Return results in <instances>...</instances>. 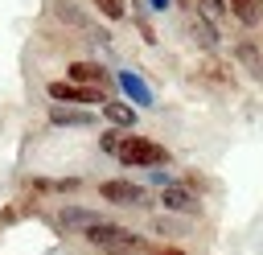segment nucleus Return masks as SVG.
Masks as SVG:
<instances>
[{
  "label": "nucleus",
  "mask_w": 263,
  "mask_h": 255,
  "mask_svg": "<svg viewBox=\"0 0 263 255\" xmlns=\"http://www.w3.org/2000/svg\"><path fill=\"white\" fill-rule=\"evenodd\" d=\"M119 165H127V169H164L168 160H173V152L164 148V144H156V140H148V136H123V144H119Z\"/></svg>",
  "instance_id": "nucleus-1"
},
{
  "label": "nucleus",
  "mask_w": 263,
  "mask_h": 255,
  "mask_svg": "<svg viewBox=\"0 0 263 255\" xmlns=\"http://www.w3.org/2000/svg\"><path fill=\"white\" fill-rule=\"evenodd\" d=\"M49 12L66 25V29H74V33H86L90 41H99V45H107L111 37H107V29H99L95 21H90V12L78 4V0H49Z\"/></svg>",
  "instance_id": "nucleus-2"
},
{
  "label": "nucleus",
  "mask_w": 263,
  "mask_h": 255,
  "mask_svg": "<svg viewBox=\"0 0 263 255\" xmlns=\"http://www.w3.org/2000/svg\"><path fill=\"white\" fill-rule=\"evenodd\" d=\"M45 90H49V99H58V103H74V107H103V103H107V90L86 86V82H70V78L49 82Z\"/></svg>",
  "instance_id": "nucleus-3"
},
{
  "label": "nucleus",
  "mask_w": 263,
  "mask_h": 255,
  "mask_svg": "<svg viewBox=\"0 0 263 255\" xmlns=\"http://www.w3.org/2000/svg\"><path fill=\"white\" fill-rule=\"evenodd\" d=\"M82 243L103 247V251H107V247H144V243L136 239V230H127V226H119V222H111V218L86 226V230H82Z\"/></svg>",
  "instance_id": "nucleus-4"
},
{
  "label": "nucleus",
  "mask_w": 263,
  "mask_h": 255,
  "mask_svg": "<svg viewBox=\"0 0 263 255\" xmlns=\"http://www.w3.org/2000/svg\"><path fill=\"white\" fill-rule=\"evenodd\" d=\"M160 206H164L168 214L197 218V214H201V193H197V189H189L185 181H173V185H164V189H160Z\"/></svg>",
  "instance_id": "nucleus-5"
},
{
  "label": "nucleus",
  "mask_w": 263,
  "mask_h": 255,
  "mask_svg": "<svg viewBox=\"0 0 263 255\" xmlns=\"http://www.w3.org/2000/svg\"><path fill=\"white\" fill-rule=\"evenodd\" d=\"M99 197L111 202V206H148V189L136 185V181H123V177H111L99 185Z\"/></svg>",
  "instance_id": "nucleus-6"
},
{
  "label": "nucleus",
  "mask_w": 263,
  "mask_h": 255,
  "mask_svg": "<svg viewBox=\"0 0 263 255\" xmlns=\"http://www.w3.org/2000/svg\"><path fill=\"white\" fill-rule=\"evenodd\" d=\"M66 78L70 82H86V86H99V90H107L111 95V86H115V74L107 70V66H99V62H70L66 66Z\"/></svg>",
  "instance_id": "nucleus-7"
},
{
  "label": "nucleus",
  "mask_w": 263,
  "mask_h": 255,
  "mask_svg": "<svg viewBox=\"0 0 263 255\" xmlns=\"http://www.w3.org/2000/svg\"><path fill=\"white\" fill-rule=\"evenodd\" d=\"M95 222H103V214L99 210H90V206H62L58 214H53V226L58 230H66V234H82L86 226H95Z\"/></svg>",
  "instance_id": "nucleus-8"
},
{
  "label": "nucleus",
  "mask_w": 263,
  "mask_h": 255,
  "mask_svg": "<svg viewBox=\"0 0 263 255\" xmlns=\"http://www.w3.org/2000/svg\"><path fill=\"white\" fill-rule=\"evenodd\" d=\"M49 123L53 128H90L95 111L90 107H74V103H53L49 107Z\"/></svg>",
  "instance_id": "nucleus-9"
},
{
  "label": "nucleus",
  "mask_w": 263,
  "mask_h": 255,
  "mask_svg": "<svg viewBox=\"0 0 263 255\" xmlns=\"http://www.w3.org/2000/svg\"><path fill=\"white\" fill-rule=\"evenodd\" d=\"M115 82L127 90V99H132V103H140V107H148V103H152V90H148V82H144L140 74H132V70H119V74H115Z\"/></svg>",
  "instance_id": "nucleus-10"
},
{
  "label": "nucleus",
  "mask_w": 263,
  "mask_h": 255,
  "mask_svg": "<svg viewBox=\"0 0 263 255\" xmlns=\"http://www.w3.org/2000/svg\"><path fill=\"white\" fill-rule=\"evenodd\" d=\"M189 33H193V41H197L205 53H214V49H218V25H214V21H205V16H193Z\"/></svg>",
  "instance_id": "nucleus-11"
},
{
  "label": "nucleus",
  "mask_w": 263,
  "mask_h": 255,
  "mask_svg": "<svg viewBox=\"0 0 263 255\" xmlns=\"http://www.w3.org/2000/svg\"><path fill=\"white\" fill-rule=\"evenodd\" d=\"M99 111H103V119H107L111 128H132V123H136V111H132L127 103H119V99H107Z\"/></svg>",
  "instance_id": "nucleus-12"
},
{
  "label": "nucleus",
  "mask_w": 263,
  "mask_h": 255,
  "mask_svg": "<svg viewBox=\"0 0 263 255\" xmlns=\"http://www.w3.org/2000/svg\"><path fill=\"white\" fill-rule=\"evenodd\" d=\"M33 189H37V193H78L82 181H78V177H37Z\"/></svg>",
  "instance_id": "nucleus-13"
},
{
  "label": "nucleus",
  "mask_w": 263,
  "mask_h": 255,
  "mask_svg": "<svg viewBox=\"0 0 263 255\" xmlns=\"http://www.w3.org/2000/svg\"><path fill=\"white\" fill-rule=\"evenodd\" d=\"M226 4H230V16H234L238 25H247V29L263 16V12H259V4H263V0H226Z\"/></svg>",
  "instance_id": "nucleus-14"
},
{
  "label": "nucleus",
  "mask_w": 263,
  "mask_h": 255,
  "mask_svg": "<svg viewBox=\"0 0 263 255\" xmlns=\"http://www.w3.org/2000/svg\"><path fill=\"white\" fill-rule=\"evenodd\" d=\"M234 58H238L251 74H263V70H259V49H255V41H251V37H242V41L234 45Z\"/></svg>",
  "instance_id": "nucleus-15"
},
{
  "label": "nucleus",
  "mask_w": 263,
  "mask_h": 255,
  "mask_svg": "<svg viewBox=\"0 0 263 255\" xmlns=\"http://www.w3.org/2000/svg\"><path fill=\"white\" fill-rule=\"evenodd\" d=\"M86 4H95V12H99V16H107V21H123L132 0H86Z\"/></svg>",
  "instance_id": "nucleus-16"
},
{
  "label": "nucleus",
  "mask_w": 263,
  "mask_h": 255,
  "mask_svg": "<svg viewBox=\"0 0 263 255\" xmlns=\"http://www.w3.org/2000/svg\"><path fill=\"white\" fill-rule=\"evenodd\" d=\"M197 8H201V16H205V21H214V25H218V16H226V12H230V4H226V0H197Z\"/></svg>",
  "instance_id": "nucleus-17"
},
{
  "label": "nucleus",
  "mask_w": 263,
  "mask_h": 255,
  "mask_svg": "<svg viewBox=\"0 0 263 255\" xmlns=\"http://www.w3.org/2000/svg\"><path fill=\"white\" fill-rule=\"evenodd\" d=\"M119 144H123V128H107V132L99 136V148H103V152H119Z\"/></svg>",
  "instance_id": "nucleus-18"
},
{
  "label": "nucleus",
  "mask_w": 263,
  "mask_h": 255,
  "mask_svg": "<svg viewBox=\"0 0 263 255\" xmlns=\"http://www.w3.org/2000/svg\"><path fill=\"white\" fill-rule=\"evenodd\" d=\"M144 255H189L185 247H173V243H148Z\"/></svg>",
  "instance_id": "nucleus-19"
},
{
  "label": "nucleus",
  "mask_w": 263,
  "mask_h": 255,
  "mask_svg": "<svg viewBox=\"0 0 263 255\" xmlns=\"http://www.w3.org/2000/svg\"><path fill=\"white\" fill-rule=\"evenodd\" d=\"M136 25H140V37H144L148 45H156V25H152L144 12H136Z\"/></svg>",
  "instance_id": "nucleus-20"
},
{
  "label": "nucleus",
  "mask_w": 263,
  "mask_h": 255,
  "mask_svg": "<svg viewBox=\"0 0 263 255\" xmlns=\"http://www.w3.org/2000/svg\"><path fill=\"white\" fill-rule=\"evenodd\" d=\"M103 255H144V247H107Z\"/></svg>",
  "instance_id": "nucleus-21"
},
{
  "label": "nucleus",
  "mask_w": 263,
  "mask_h": 255,
  "mask_svg": "<svg viewBox=\"0 0 263 255\" xmlns=\"http://www.w3.org/2000/svg\"><path fill=\"white\" fill-rule=\"evenodd\" d=\"M152 8H156V12H160V8H168V0H152Z\"/></svg>",
  "instance_id": "nucleus-22"
},
{
  "label": "nucleus",
  "mask_w": 263,
  "mask_h": 255,
  "mask_svg": "<svg viewBox=\"0 0 263 255\" xmlns=\"http://www.w3.org/2000/svg\"><path fill=\"white\" fill-rule=\"evenodd\" d=\"M177 4H181V8H193V4H197V0H177Z\"/></svg>",
  "instance_id": "nucleus-23"
}]
</instances>
